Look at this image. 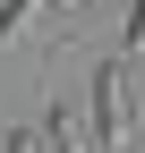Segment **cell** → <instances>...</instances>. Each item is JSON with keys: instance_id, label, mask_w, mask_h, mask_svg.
Here are the masks:
<instances>
[{"instance_id": "obj_3", "label": "cell", "mask_w": 145, "mask_h": 153, "mask_svg": "<svg viewBox=\"0 0 145 153\" xmlns=\"http://www.w3.org/2000/svg\"><path fill=\"white\" fill-rule=\"evenodd\" d=\"M34 9H43V0H0V43H9V34H17V26H26V17H34Z\"/></svg>"}, {"instance_id": "obj_4", "label": "cell", "mask_w": 145, "mask_h": 153, "mask_svg": "<svg viewBox=\"0 0 145 153\" xmlns=\"http://www.w3.org/2000/svg\"><path fill=\"white\" fill-rule=\"evenodd\" d=\"M0 153H43V136H34V128H9V145Z\"/></svg>"}, {"instance_id": "obj_5", "label": "cell", "mask_w": 145, "mask_h": 153, "mask_svg": "<svg viewBox=\"0 0 145 153\" xmlns=\"http://www.w3.org/2000/svg\"><path fill=\"white\" fill-rule=\"evenodd\" d=\"M128 51H145V0L128 9Z\"/></svg>"}, {"instance_id": "obj_2", "label": "cell", "mask_w": 145, "mask_h": 153, "mask_svg": "<svg viewBox=\"0 0 145 153\" xmlns=\"http://www.w3.org/2000/svg\"><path fill=\"white\" fill-rule=\"evenodd\" d=\"M34 136H43V153H85V128H77V111L51 94L43 102V119H34Z\"/></svg>"}, {"instance_id": "obj_1", "label": "cell", "mask_w": 145, "mask_h": 153, "mask_svg": "<svg viewBox=\"0 0 145 153\" xmlns=\"http://www.w3.org/2000/svg\"><path fill=\"white\" fill-rule=\"evenodd\" d=\"M94 136H102V153H137V85H128V60H102L94 68Z\"/></svg>"}]
</instances>
